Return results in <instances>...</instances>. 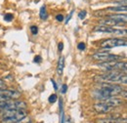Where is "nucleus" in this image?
I'll use <instances>...</instances> for the list:
<instances>
[{
  "instance_id": "1",
  "label": "nucleus",
  "mask_w": 127,
  "mask_h": 123,
  "mask_svg": "<svg viewBox=\"0 0 127 123\" xmlns=\"http://www.w3.org/2000/svg\"><path fill=\"white\" fill-rule=\"evenodd\" d=\"M123 91L124 90L119 85L104 82V83H100V88L98 90H96L95 93L97 94V98L99 100H101L104 98L115 97L117 95H122Z\"/></svg>"
},
{
  "instance_id": "2",
  "label": "nucleus",
  "mask_w": 127,
  "mask_h": 123,
  "mask_svg": "<svg viewBox=\"0 0 127 123\" xmlns=\"http://www.w3.org/2000/svg\"><path fill=\"white\" fill-rule=\"evenodd\" d=\"M96 82L104 83V82H117L121 84H126L127 76L126 74L122 73V71H108L104 74L96 75L94 78Z\"/></svg>"
},
{
  "instance_id": "3",
  "label": "nucleus",
  "mask_w": 127,
  "mask_h": 123,
  "mask_svg": "<svg viewBox=\"0 0 127 123\" xmlns=\"http://www.w3.org/2000/svg\"><path fill=\"white\" fill-rule=\"evenodd\" d=\"M99 66L105 70H108V71H122V70L126 71L127 63L126 62L111 61L101 62V63H99Z\"/></svg>"
},
{
  "instance_id": "4",
  "label": "nucleus",
  "mask_w": 127,
  "mask_h": 123,
  "mask_svg": "<svg viewBox=\"0 0 127 123\" xmlns=\"http://www.w3.org/2000/svg\"><path fill=\"white\" fill-rule=\"evenodd\" d=\"M92 58L95 61H100V62H106L118 61V60L122 59V56L111 54L109 52H98V53H95L92 56Z\"/></svg>"
},
{
  "instance_id": "5",
  "label": "nucleus",
  "mask_w": 127,
  "mask_h": 123,
  "mask_svg": "<svg viewBox=\"0 0 127 123\" xmlns=\"http://www.w3.org/2000/svg\"><path fill=\"white\" fill-rule=\"evenodd\" d=\"M127 42L125 39H120V38H110L101 43V47L111 49L113 47H120V46H126Z\"/></svg>"
},
{
  "instance_id": "6",
  "label": "nucleus",
  "mask_w": 127,
  "mask_h": 123,
  "mask_svg": "<svg viewBox=\"0 0 127 123\" xmlns=\"http://www.w3.org/2000/svg\"><path fill=\"white\" fill-rule=\"evenodd\" d=\"M94 31L98 32H105V33H111V34H115V35H126V31L125 30H120V29H113L111 27H106V26H98L94 28Z\"/></svg>"
},
{
  "instance_id": "7",
  "label": "nucleus",
  "mask_w": 127,
  "mask_h": 123,
  "mask_svg": "<svg viewBox=\"0 0 127 123\" xmlns=\"http://www.w3.org/2000/svg\"><path fill=\"white\" fill-rule=\"evenodd\" d=\"M27 116H28L27 110L26 109H20V110H17L12 117L2 119V123H16L20 120H22V119H24Z\"/></svg>"
},
{
  "instance_id": "8",
  "label": "nucleus",
  "mask_w": 127,
  "mask_h": 123,
  "mask_svg": "<svg viewBox=\"0 0 127 123\" xmlns=\"http://www.w3.org/2000/svg\"><path fill=\"white\" fill-rule=\"evenodd\" d=\"M102 103H105L106 105L110 106L111 108H116L118 106H120L122 104V100L119 99V98H116V97H109V98H104V99H101L100 100Z\"/></svg>"
},
{
  "instance_id": "9",
  "label": "nucleus",
  "mask_w": 127,
  "mask_h": 123,
  "mask_svg": "<svg viewBox=\"0 0 127 123\" xmlns=\"http://www.w3.org/2000/svg\"><path fill=\"white\" fill-rule=\"evenodd\" d=\"M94 109H95L96 112H98V113H109L112 109V108L110 107V106H108V105H106L105 103L100 102V103L94 105Z\"/></svg>"
},
{
  "instance_id": "10",
  "label": "nucleus",
  "mask_w": 127,
  "mask_h": 123,
  "mask_svg": "<svg viewBox=\"0 0 127 123\" xmlns=\"http://www.w3.org/2000/svg\"><path fill=\"white\" fill-rule=\"evenodd\" d=\"M0 96L9 98V99H18L21 94L15 90H8V89H0Z\"/></svg>"
},
{
  "instance_id": "11",
  "label": "nucleus",
  "mask_w": 127,
  "mask_h": 123,
  "mask_svg": "<svg viewBox=\"0 0 127 123\" xmlns=\"http://www.w3.org/2000/svg\"><path fill=\"white\" fill-rule=\"evenodd\" d=\"M107 19H111L112 21L116 22L117 24L119 25H122V24H125L127 21V17L126 15H122V14H116V15H110L107 17Z\"/></svg>"
},
{
  "instance_id": "12",
  "label": "nucleus",
  "mask_w": 127,
  "mask_h": 123,
  "mask_svg": "<svg viewBox=\"0 0 127 123\" xmlns=\"http://www.w3.org/2000/svg\"><path fill=\"white\" fill-rule=\"evenodd\" d=\"M64 58L61 57L59 59V62H58V67H57V70H58V73L61 75L64 71Z\"/></svg>"
},
{
  "instance_id": "13",
  "label": "nucleus",
  "mask_w": 127,
  "mask_h": 123,
  "mask_svg": "<svg viewBox=\"0 0 127 123\" xmlns=\"http://www.w3.org/2000/svg\"><path fill=\"white\" fill-rule=\"evenodd\" d=\"M108 11H113V12H126V6H114V7H109L107 9Z\"/></svg>"
},
{
  "instance_id": "14",
  "label": "nucleus",
  "mask_w": 127,
  "mask_h": 123,
  "mask_svg": "<svg viewBox=\"0 0 127 123\" xmlns=\"http://www.w3.org/2000/svg\"><path fill=\"white\" fill-rule=\"evenodd\" d=\"M101 23L102 24H104V25H106V27H115V26H120L119 24H117L116 22H114V21H112L111 19H106V20H104V21H101Z\"/></svg>"
},
{
  "instance_id": "15",
  "label": "nucleus",
  "mask_w": 127,
  "mask_h": 123,
  "mask_svg": "<svg viewBox=\"0 0 127 123\" xmlns=\"http://www.w3.org/2000/svg\"><path fill=\"white\" fill-rule=\"evenodd\" d=\"M39 16L41 20H46L47 19V11H46V6L43 5L40 8V12H39Z\"/></svg>"
},
{
  "instance_id": "16",
  "label": "nucleus",
  "mask_w": 127,
  "mask_h": 123,
  "mask_svg": "<svg viewBox=\"0 0 127 123\" xmlns=\"http://www.w3.org/2000/svg\"><path fill=\"white\" fill-rule=\"evenodd\" d=\"M57 100H58V97H57L56 94H52V95L49 97V102H50L51 104H54Z\"/></svg>"
},
{
  "instance_id": "17",
  "label": "nucleus",
  "mask_w": 127,
  "mask_h": 123,
  "mask_svg": "<svg viewBox=\"0 0 127 123\" xmlns=\"http://www.w3.org/2000/svg\"><path fill=\"white\" fill-rule=\"evenodd\" d=\"M4 20L6 21V22H11L12 20H13V15L12 14H6V15L4 16Z\"/></svg>"
},
{
  "instance_id": "18",
  "label": "nucleus",
  "mask_w": 127,
  "mask_h": 123,
  "mask_svg": "<svg viewBox=\"0 0 127 123\" xmlns=\"http://www.w3.org/2000/svg\"><path fill=\"white\" fill-rule=\"evenodd\" d=\"M16 123H32V119L30 118V117H25L24 119H22V120H20V121H18Z\"/></svg>"
},
{
  "instance_id": "19",
  "label": "nucleus",
  "mask_w": 127,
  "mask_h": 123,
  "mask_svg": "<svg viewBox=\"0 0 127 123\" xmlns=\"http://www.w3.org/2000/svg\"><path fill=\"white\" fill-rule=\"evenodd\" d=\"M31 31H32V33L33 35H35V34H37V32H38V28H37L36 26H32V27H31Z\"/></svg>"
},
{
  "instance_id": "20",
  "label": "nucleus",
  "mask_w": 127,
  "mask_h": 123,
  "mask_svg": "<svg viewBox=\"0 0 127 123\" xmlns=\"http://www.w3.org/2000/svg\"><path fill=\"white\" fill-rule=\"evenodd\" d=\"M85 43H83V42H80L79 44L77 45V48H78V50H80V51H83L84 49H85Z\"/></svg>"
},
{
  "instance_id": "21",
  "label": "nucleus",
  "mask_w": 127,
  "mask_h": 123,
  "mask_svg": "<svg viewBox=\"0 0 127 123\" xmlns=\"http://www.w3.org/2000/svg\"><path fill=\"white\" fill-rule=\"evenodd\" d=\"M78 17H79V19L83 20L86 17V11H81L79 14H78Z\"/></svg>"
},
{
  "instance_id": "22",
  "label": "nucleus",
  "mask_w": 127,
  "mask_h": 123,
  "mask_svg": "<svg viewBox=\"0 0 127 123\" xmlns=\"http://www.w3.org/2000/svg\"><path fill=\"white\" fill-rule=\"evenodd\" d=\"M56 20H57L58 22H62L64 20V16L61 15V14H60V15H57L56 16Z\"/></svg>"
},
{
  "instance_id": "23",
  "label": "nucleus",
  "mask_w": 127,
  "mask_h": 123,
  "mask_svg": "<svg viewBox=\"0 0 127 123\" xmlns=\"http://www.w3.org/2000/svg\"><path fill=\"white\" fill-rule=\"evenodd\" d=\"M72 14H73V11H71V12H70V14L68 15V17L65 19V24H67V23H68V21H69V20H70V18L72 17Z\"/></svg>"
},
{
  "instance_id": "24",
  "label": "nucleus",
  "mask_w": 127,
  "mask_h": 123,
  "mask_svg": "<svg viewBox=\"0 0 127 123\" xmlns=\"http://www.w3.org/2000/svg\"><path fill=\"white\" fill-rule=\"evenodd\" d=\"M51 82H52V84H53V86H54L55 90H57V89H58V86H57V83L55 82V80H54V79H51Z\"/></svg>"
},
{
  "instance_id": "25",
  "label": "nucleus",
  "mask_w": 127,
  "mask_h": 123,
  "mask_svg": "<svg viewBox=\"0 0 127 123\" xmlns=\"http://www.w3.org/2000/svg\"><path fill=\"white\" fill-rule=\"evenodd\" d=\"M66 90H67V86H66L65 84H64L63 87H62V93H65Z\"/></svg>"
},
{
  "instance_id": "26",
  "label": "nucleus",
  "mask_w": 127,
  "mask_h": 123,
  "mask_svg": "<svg viewBox=\"0 0 127 123\" xmlns=\"http://www.w3.org/2000/svg\"><path fill=\"white\" fill-rule=\"evenodd\" d=\"M40 60H41V57H40V56H37V57L34 58V62H39Z\"/></svg>"
},
{
  "instance_id": "27",
  "label": "nucleus",
  "mask_w": 127,
  "mask_h": 123,
  "mask_svg": "<svg viewBox=\"0 0 127 123\" xmlns=\"http://www.w3.org/2000/svg\"><path fill=\"white\" fill-rule=\"evenodd\" d=\"M58 48H59V50H60V51H62V50H63V49H64L63 42H60V43H59V46H58Z\"/></svg>"
},
{
  "instance_id": "28",
  "label": "nucleus",
  "mask_w": 127,
  "mask_h": 123,
  "mask_svg": "<svg viewBox=\"0 0 127 123\" xmlns=\"http://www.w3.org/2000/svg\"><path fill=\"white\" fill-rule=\"evenodd\" d=\"M4 85H5V84H4L3 79H1V78H0V89H2V88L4 87Z\"/></svg>"
},
{
  "instance_id": "29",
  "label": "nucleus",
  "mask_w": 127,
  "mask_h": 123,
  "mask_svg": "<svg viewBox=\"0 0 127 123\" xmlns=\"http://www.w3.org/2000/svg\"><path fill=\"white\" fill-rule=\"evenodd\" d=\"M113 123H117V122H113Z\"/></svg>"
}]
</instances>
